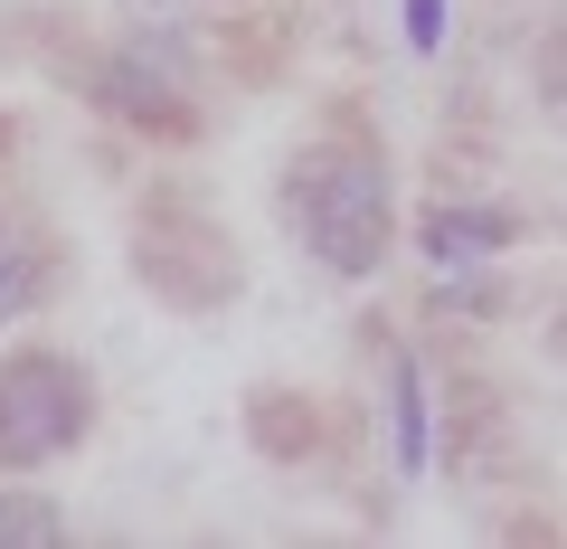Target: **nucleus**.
Segmentation results:
<instances>
[{"label": "nucleus", "instance_id": "nucleus-4", "mask_svg": "<svg viewBox=\"0 0 567 549\" xmlns=\"http://www.w3.org/2000/svg\"><path fill=\"white\" fill-rule=\"evenodd\" d=\"M511 209H425V256H435V275H454V265H483L492 246H511Z\"/></svg>", "mask_w": 567, "mask_h": 549}, {"label": "nucleus", "instance_id": "nucleus-1", "mask_svg": "<svg viewBox=\"0 0 567 549\" xmlns=\"http://www.w3.org/2000/svg\"><path fill=\"white\" fill-rule=\"evenodd\" d=\"M293 218L331 275H369L388 256V171L360 143H312L293 162Z\"/></svg>", "mask_w": 567, "mask_h": 549}, {"label": "nucleus", "instance_id": "nucleus-6", "mask_svg": "<svg viewBox=\"0 0 567 549\" xmlns=\"http://www.w3.org/2000/svg\"><path fill=\"white\" fill-rule=\"evenodd\" d=\"M388 417H398V474H425V379H416V360L388 369Z\"/></svg>", "mask_w": 567, "mask_h": 549}, {"label": "nucleus", "instance_id": "nucleus-2", "mask_svg": "<svg viewBox=\"0 0 567 549\" xmlns=\"http://www.w3.org/2000/svg\"><path fill=\"white\" fill-rule=\"evenodd\" d=\"M85 436V369L58 350H0V474L58 465Z\"/></svg>", "mask_w": 567, "mask_h": 549}, {"label": "nucleus", "instance_id": "nucleus-7", "mask_svg": "<svg viewBox=\"0 0 567 549\" xmlns=\"http://www.w3.org/2000/svg\"><path fill=\"white\" fill-rule=\"evenodd\" d=\"M10 540H66V511L39 492H0V549Z\"/></svg>", "mask_w": 567, "mask_h": 549}, {"label": "nucleus", "instance_id": "nucleus-3", "mask_svg": "<svg viewBox=\"0 0 567 549\" xmlns=\"http://www.w3.org/2000/svg\"><path fill=\"white\" fill-rule=\"evenodd\" d=\"M95 95L114 104L123 123H171L181 114V39H152V29H142V39H123L114 58L95 67Z\"/></svg>", "mask_w": 567, "mask_h": 549}, {"label": "nucleus", "instance_id": "nucleus-8", "mask_svg": "<svg viewBox=\"0 0 567 549\" xmlns=\"http://www.w3.org/2000/svg\"><path fill=\"white\" fill-rule=\"evenodd\" d=\"M406 48H425V58L445 48V0H406Z\"/></svg>", "mask_w": 567, "mask_h": 549}, {"label": "nucleus", "instance_id": "nucleus-5", "mask_svg": "<svg viewBox=\"0 0 567 549\" xmlns=\"http://www.w3.org/2000/svg\"><path fill=\"white\" fill-rule=\"evenodd\" d=\"M39 285H48V275H39V246H29V227H20V218H0V332L39 304Z\"/></svg>", "mask_w": 567, "mask_h": 549}]
</instances>
